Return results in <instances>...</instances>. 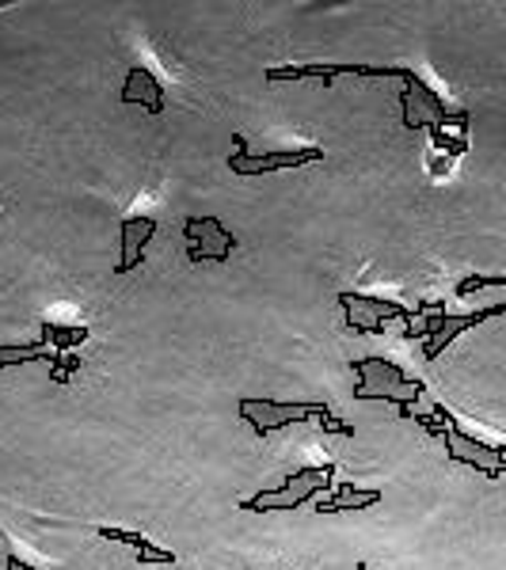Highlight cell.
<instances>
[{"label": "cell", "mask_w": 506, "mask_h": 570, "mask_svg": "<svg viewBox=\"0 0 506 570\" xmlns=\"http://www.w3.org/2000/svg\"><path fill=\"white\" fill-rule=\"evenodd\" d=\"M431 415L438 418L442 426H446V434H442V445H446L450 460L453 464H465V468L479 471V476L487 479H499L506 476V442H484V437H473L461 429L457 418L450 415L442 403H434Z\"/></svg>", "instance_id": "6da1fadb"}, {"label": "cell", "mask_w": 506, "mask_h": 570, "mask_svg": "<svg viewBox=\"0 0 506 570\" xmlns=\"http://www.w3.org/2000/svg\"><path fill=\"white\" fill-rule=\"evenodd\" d=\"M331 476L335 464H320V468H298L286 476V484L278 490H259V495L244 498L240 510L248 514H270V510H298L301 502H312L317 495H331Z\"/></svg>", "instance_id": "7a4b0ae2"}, {"label": "cell", "mask_w": 506, "mask_h": 570, "mask_svg": "<svg viewBox=\"0 0 506 570\" xmlns=\"http://www.w3.org/2000/svg\"><path fill=\"white\" fill-rule=\"evenodd\" d=\"M240 418H248L256 437H270L286 426H298V423H331V407L328 403H278V400H240Z\"/></svg>", "instance_id": "3957f363"}, {"label": "cell", "mask_w": 506, "mask_h": 570, "mask_svg": "<svg viewBox=\"0 0 506 570\" xmlns=\"http://www.w3.org/2000/svg\"><path fill=\"white\" fill-rule=\"evenodd\" d=\"M183 236H187V259L190 262H225L240 248V240L229 232L217 217H187L183 221Z\"/></svg>", "instance_id": "277c9868"}, {"label": "cell", "mask_w": 506, "mask_h": 570, "mask_svg": "<svg viewBox=\"0 0 506 570\" xmlns=\"http://www.w3.org/2000/svg\"><path fill=\"white\" fill-rule=\"evenodd\" d=\"M324 160V148L309 145V148H282V153H267V156H251L248 153V137H233V156L229 168L237 175H264L278 168H304V164H320Z\"/></svg>", "instance_id": "5b68a950"}, {"label": "cell", "mask_w": 506, "mask_h": 570, "mask_svg": "<svg viewBox=\"0 0 506 570\" xmlns=\"http://www.w3.org/2000/svg\"><path fill=\"white\" fill-rule=\"evenodd\" d=\"M31 362H47L50 365V381H58V384H69V381H73V373H81V357L47 350L39 339L20 342V346H0V373L16 370V365H31Z\"/></svg>", "instance_id": "8992f818"}, {"label": "cell", "mask_w": 506, "mask_h": 570, "mask_svg": "<svg viewBox=\"0 0 506 570\" xmlns=\"http://www.w3.org/2000/svg\"><path fill=\"white\" fill-rule=\"evenodd\" d=\"M351 370L358 376V388H373V392H396V388H419L423 381H412L404 370H400L396 362H389V357H358L351 362Z\"/></svg>", "instance_id": "52a82bcc"}, {"label": "cell", "mask_w": 506, "mask_h": 570, "mask_svg": "<svg viewBox=\"0 0 506 570\" xmlns=\"http://www.w3.org/2000/svg\"><path fill=\"white\" fill-rule=\"evenodd\" d=\"M335 76H400V69H373V65H282L267 69V81H324L331 84Z\"/></svg>", "instance_id": "ba28073f"}, {"label": "cell", "mask_w": 506, "mask_h": 570, "mask_svg": "<svg viewBox=\"0 0 506 570\" xmlns=\"http://www.w3.org/2000/svg\"><path fill=\"white\" fill-rule=\"evenodd\" d=\"M156 236V221L153 217H130L118 228V262H115V274H130L145 262V248Z\"/></svg>", "instance_id": "9c48e42d"}, {"label": "cell", "mask_w": 506, "mask_h": 570, "mask_svg": "<svg viewBox=\"0 0 506 570\" xmlns=\"http://www.w3.org/2000/svg\"><path fill=\"white\" fill-rule=\"evenodd\" d=\"M495 315H506V301L503 304H487V309H476V312H465V315H446V320H442V331L423 346V357H426V362L442 357V350H450L453 339H461L465 331L479 328L484 320H495Z\"/></svg>", "instance_id": "30bf717a"}, {"label": "cell", "mask_w": 506, "mask_h": 570, "mask_svg": "<svg viewBox=\"0 0 506 570\" xmlns=\"http://www.w3.org/2000/svg\"><path fill=\"white\" fill-rule=\"evenodd\" d=\"M118 103L122 107H145L149 114H161L164 111V84L156 81L149 69H130L126 84L118 92Z\"/></svg>", "instance_id": "8fae6325"}, {"label": "cell", "mask_w": 506, "mask_h": 570, "mask_svg": "<svg viewBox=\"0 0 506 570\" xmlns=\"http://www.w3.org/2000/svg\"><path fill=\"white\" fill-rule=\"evenodd\" d=\"M103 540H115V543H126V548H134V563H179L176 556H172L168 548H156L149 537H142V532H130V529H115V525H103V529H95Z\"/></svg>", "instance_id": "7c38bea8"}, {"label": "cell", "mask_w": 506, "mask_h": 570, "mask_svg": "<svg viewBox=\"0 0 506 570\" xmlns=\"http://www.w3.org/2000/svg\"><path fill=\"white\" fill-rule=\"evenodd\" d=\"M335 301H339V304H358V309H365L370 315H378V320H407V323L415 320V312L404 309L400 301H381V297L358 293V289H339Z\"/></svg>", "instance_id": "4fadbf2b"}, {"label": "cell", "mask_w": 506, "mask_h": 570, "mask_svg": "<svg viewBox=\"0 0 506 570\" xmlns=\"http://www.w3.org/2000/svg\"><path fill=\"white\" fill-rule=\"evenodd\" d=\"M381 502V490H354L351 484L331 490L328 502H317L320 514H343V510H370Z\"/></svg>", "instance_id": "5bb4252c"}, {"label": "cell", "mask_w": 506, "mask_h": 570, "mask_svg": "<svg viewBox=\"0 0 506 570\" xmlns=\"http://www.w3.org/2000/svg\"><path fill=\"white\" fill-rule=\"evenodd\" d=\"M39 342L47 350H58V354H73L81 342H89V328H65V323L42 320L39 323Z\"/></svg>", "instance_id": "9a60e30c"}, {"label": "cell", "mask_w": 506, "mask_h": 570, "mask_svg": "<svg viewBox=\"0 0 506 570\" xmlns=\"http://www.w3.org/2000/svg\"><path fill=\"white\" fill-rule=\"evenodd\" d=\"M343 320L351 331H365V335H385L389 331V320H378V315L358 309V304H343Z\"/></svg>", "instance_id": "2e32d148"}, {"label": "cell", "mask_w": 506, "mask_h": 570, "mask_svg": "<svg viewBox=\"0 0 506 570\" xmlns=\"http://www.w3.org/2000/svg\"><path fill=\"white\" fill-rule=\"evenodd\" d=\"M479 289H506V274H468V278H461L453 293L473 297V293H479Z\"/></svg>", "instance_id": "e0dca14e"}, {"label": "cell", "mask_w": 506, "mask_h": 570, "mask_svg": "<svg viewBox=\"0 0 506 570\" xmlns=\"http://www.w3.org/2000/svg\"><path fill=\"white\" fill-rule=\"evenodd\" d=\"M8 570H34L31 563H23L20 556H8Z\"/></svg>", "instance_id": "ac0fdd59"}, {"label": "cell", "mask_w": 506, "mask_h": 570, "mask_svg": "<svg viewBox=\"0 0 506 570\" xmlns=\"http://www.w3.org/2000/svg\"><path fill=\"white\" fill-rule=\"evenodd\" d=\"M354 570H370V567H365V563H358V567H354Z\"/></svg>", "instance_id": "d6986e66"}]
</instances>
